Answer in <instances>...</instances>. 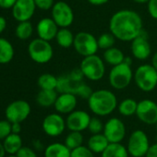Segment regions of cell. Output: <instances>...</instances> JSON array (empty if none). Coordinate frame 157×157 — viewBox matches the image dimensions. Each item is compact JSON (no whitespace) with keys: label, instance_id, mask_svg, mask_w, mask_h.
I'll list each match as a JSON object with an SVG mask.
<instances>
[{"label":"cell","instance_id":"6da1fadb","mask_svg":"<svg viewBox=\"0 0 157 157\" xmlns=\"http://www.w3.org/2000/svg\"><path fill=\"white\" fill-rule=\"evenodd\" d=\"M109 31L121 42H131L143 31L140 15L131 10H120L115 12L109 21Z\"/></svg>","mask_w":157,"mask_h":157},{"label":"cell","instance_id":"7a4b0ae2","mask_svg":"<svg viewBox=\"0 0 157 157\" xmlns=\"http://www.w3.org/2000/svg\"><path fill=\"white\" fill-rule=\"evenodd\" d=\"M88 101L89 109L97 117H107L117 109V98L116 94L107 89L94 91Z\"/></svg>","mask_w":157,"mask_h":157},{"label":"cell","instance_id":"3957f363","mask_svg":"<svg viewBox=\"0 0 157 157\" xmlns=\"http://www.w3.org/2000/svg\"><path fill=\"white\" fill-rule=\"evenodd\" d=\"M131 66L124 61L121 64L112 67L108 74V82L113 89L120 91L130 85L134 77Z\"/></svg>","mask_w":157,"mask_h":157},{"label":"cell","instance_id":"277c9868","mask_svg":"<svg viewBox=\"0 0 157 157\" xmlns=\"http://www.w3.org/2000/svg\"><path fill=\"white\" fill-rule=\"evenodd\" d=\"M133 80L141 92L151 93L157 87V70L151 64H141L136 68Z\"/></svg>","mask_w":157,"mask_h":157},{"label":"cell","instance_id":"5b68a950","mask_svg":"<svg viewBox=\"0 0 157 157\" xmlns=\"http://www.w3.org/2000/svg\"><path fill=\"white\" fill-rule=\"evenodd\" d=\"M105 62L103 57L95 55L83 57L80 64L84 78L91 82L101 81L105 74Z\"/></svg>","mask_w":157,"mask_h":157},{"label":"cell","instance_id":"8992f818","mask_svg":"<svg viewBox=\"0 0 157 157\" xmlns=\"http://www.w3.org/2000/svg\"><path fill=\"white\" fill-rule=\"evenodd\" d=\"M28 54L33 62L43 65L52 60L54 49L50 42L38 37L30 42L28 45Z\"/></svg>","mask_w":157,"mask_h":157},{"label":"cell","instance_id":"52a82bcc","mask_svg":"<svg viewBox=\"0 0 157 157\" xmlns=\"http://www.w3.org/2000/svg\"><path fill=\"white\" fill-rule=\"evenodd\" d=\"M150 145L148 135L141 129H136L129 135L126 147L129 156L145 157Z\"/></svg>","mask_w":157,"mask_h":157},{"label":"cell","instance_id":"ba28073f","mask_svg":"<svg viewBox=\"0 0 157 157\" xmlns=\"http://www.w3.org/2000/svg\"><path fill=\"white\" fill-rule=\"evenodd\" d=\"M73 48L83 57L95 55L99 50L97 38L88 32H80L75 35Z\"/></svg>","mask_w":157,"mask_h":157},{"label":"cell","instance_id":"9c48e42d","mask_svg":"<svg viewBox=\"0 0 157 157\" xmlns=\"http://www.w3.org/2000/svg\"><path fill=\"white\" fill-rule=\"evenodd\" d=\"M51 18L59 28H69L74 22V11L65 1H57L51 10Z\"/></svg>","mask_w":157,"mask_h":157},{"label":"cell","instance_id":"30bf717a","mask_svg":"<svg viewBox=\"0 0 157 157\" xmlns=\"http://www.w3.org/2000/svg\"><path fill=\"white\" fill-rule=\"evenodd\" d=\"M31 111V105L27 101H13L7 106L5 110L6 119H8L11 123H22L29 117Z\"/></svg>","mask_w":157,"mask_h":157},{"label":"cell","instance_id":"8fae6325","mask_svg":"<svg viewBox=\"0 0 157 157\" xmlns=\"http://www.w3.org/2000/svg\"><path fill=\"white\" fill-rule=\"evenodd\" d=\"M103 133L110 143H120L126 137L127 128L121 119L111 117L105 123Z\"/></svg>","mask_w":157,"mask_h":157},{"label":"cell","instance_id":"7c38bea8","mask_svg":"<svg viewBox=\"0 0 157 157\" xmlns=\"http://www.w3.org/2000/svg\"><path fill=\"white\" fill-rule=\"evenodd\" d=\"M42 128L47 136L58 137L62 135L67 128L66 119L57 112L51 113L44 118Z\"/></svg>","mask_w":157,"mask_h":157},{"label":"cell","instance_id":"4fadbf2b","mask_svg":"<svg viewBox=\"0 0 157 157\" xmlns=\"http://www.w3.org/2000/svg\"><path fill=\"white\" fill-rule=\"evenodd\" d=\"M136 116L140 122L146 125H155L157 122V103L151 99L138 102Z\"/></svg>","mask_w":157,"mask_h":157},{"label":"cell","instance_id":"5bb4252c","mask_svg":"<svg viewBox=\"0 0 157 157\" xmlns=\"http://www.w3.org/2000/svg\"><path fill=\"white\" fill-rule=\"evenodd\" d=\"M92 117L84 110H74L69 113L66 118L67 128L69 131L82 132L88 129Z\"/></svg>","mask_w":157,"mask_h":157},{"label":"cell","instance_id":"9a60e30c","mask_svg":"<svg viewBox=\"0 0 157 157\" xmlns=\"http://www.w3.org/2000/svg\"><path fill=\"white\" fill-rule=\"evenodd\" d=\"M130 51L134 58L138 60H146L151 54V47L148 40V34L143 30L141 33L131 41Z\"/></svg>","mask_w":157,"mask_h":157},{"label":"cell","instance_id":"2e32d148","mask_svg":"<svg viewBox=\"0 0 157 157\" xmlns=\"http://www.w3.org/2000/svg\"><path fill=\"white\" fill-rule=\"evenodd\" d=\"M36 9L34 0H17L11 9L12 16L18 22L30 21L34 15Z\"/></svg>","mask_w":157,"mask_h":157},{"label":"cell","instance_id":"e0dca14e","mask_svg":"<svg viewBox=\"0 0 157 157\" xmlns=\"http://www.w3.org/2000/svg\"><path fill=\"white\" fill-rule=\"evenodd\" d=\"M59 27L52 18H43L36 25V33L39 38L51 42L56 36Z\"/></svg>","mask_w":157,"mask_h":157},{"label":"cell","instance_id":"ac0fdd59","mask_svg":"<svg viewBox=\"0 0 157 157\" xmlns=\"http://www.w3.org/2000/svg\"><path fill=\"white\" fill-rule=\"evenodd\" d=\"M78 105V97L74 94H58L54 107L56 111L61 115H68L76 110Z\"/></svg>","mask_w":157,"mask_h":157},{"label":"cell","instance_id":"d6986e66","mask_svg":"<svg viewBox=\"0 0 157 157\" xmlns=\"http://www.w3.org/2000/svg\"><path fill=\"white\" fill-rule=\"evenodd\" d=\"M81 82H77L69 76L68 73L62 74L59 77H57V86H56V92L58 94H74L76 93V90Z\"/></svg>","mask_w":157,"mask_h":157},{"label":"cell","instance_id":"ffe728a7","mask_svg":"<svg viewBox=\"0 0 157 157\" xmlns=\"http://www.w3.org/2000/svg\"><path fill=\"white\" fill-rule=\"evenodd\" d=\"M109 143L110 142L104 133H97L92 134V136L88 140L87 146L94 154H101L106 149Z\"/></svg>","mask_w":157,"mask_h":157},{"label":"cell","instance_id":"44dd1931","mask_svg":"<svg viewBox=\"0 0 157 157\" xmlns=\"http://www.w3.org/2000/svg\"><path fill=\"white\" fill-rule=\"evenodd\" d=\"M71 150L62 142H53L44 149V157H70Z\"/></svg>","mask_w":157,"mask_h":157},{"label":"cell","instance_id":"7402d4cb","mask_svg":"<svg viewBox=\"0 0 157 157\" xmlns=\"http://www.w3.org/2000/svg\"><path fill=\"white\" fill-rule=\"evenodd\" d=\"M125 57L126 56H125L123 51L120 50L117 47L113 46L111 48L104 50L103 59L106 64H108V65H110L112 67L117 66V65L121 64L122 62H124Z\"/></svg>","mask_w":157,"mask_h":157},{"label":"cell","instance_id":"603a6c76","mask_svg":"<svg viewBox=\"0 0 157 157\" xmlns=\"http://www.w3.org/2000/svg\"><path fill=\"white\" fill-rule=\"evenodd\" d=\"M22 146V139L20 134L10 133L3 140V147L8 154H16Z\"/></svg>","mask_w":157,"mask_h":157},{"label":"cell","instance_id":"cb8c5ba5","mask_svg":"<svg viewBox=\"0 0 157 157\" xmlns=\"http://www.w3.org/2000/svg\"><path fill=\"white\" fill-rule=\"evenodd\" d=\"M58 93L56 90H40L36 95V103L42 107L54 106L57 98Z\"/></svg>","mask_w":157,"mask_h":157},{"label":"cell","instance_id":"d4e9b609","mask_svg":"<svg viewBox=\"0 0 157 157\" xmlns=\"http://www.w3.org/2000/svg\"><path fill=\"white\" fill-rule=\"evenodd\" d=\"M15 55L14 47L12 44L5 39L0 37V64H9L13 60Z\"/></svg>","mask_w":157,"mask_h":157},{"label":"cell","instance_id":"484cf974","mask_svg":"<svg viewBox=\"0 0 157 157\" xmlns=\"http://www.w3.org/2000/svg\"><path fill=\"white\" fill-rule=\"evenodd\" d=\"M75 35L68 28H59L56 36L55 38L58 46L67 49L73 47Z\"/></svg>","mask_w":157,"mask_h":157},{"label":"cell","instance_id":"4316f807","mask_svg":"<svg viewBox=\"0 0 157 157\" xmlns=\"http://www.w3.org/2000/svg\"><path fill=\"white\" fill-rule=\"evenodd\" d=\"M101 157H129L127 147L120 143H109L101 153Z\"/></svg>","mask_w":157,"mask_h":157},{"label":"cell","instance_id":"83f0119b","mask_svg":"<svg viewBox=\"0 0 157 157\" xmlns=\"http://www.w3.org/2000/svg\"><path fill=\"white\" fill-rule=\"evenodd\" d=\"M137 106H138V102L136 100L132 98H126L118 104L117 110L121 116L128 117L136 115Z\"/></svg>","mask_w":157,"mask_h":157},{"label":"cell","instance_id":"f1b7e54d","mask_svg":"<svg viewBox=\"0 0 157 157\" xmlns=\"http://www.w3.org/2000/svg\"><path fill=\"white\" fill-rule=\"evenodd\" d=\"M37 84L41 90H56L57 77L51 73H44L39 76Z\"/></svg>","mask_w":157,"mask_h":157},{"label":"cell","instance_id":"f546056e","mask_svg":"<svg viewBox=\"0 0 157 157\" xmlns=\"http://www.w3.org/2000/svg\"><path fill=\"white\" fill-rule=\"evenodd\" d=\"M33 33V26L30 21H21L15 29L16 37L20 40L25 41L32 37Z\"/></svg>","mask_w":157,"mask_h":157},{"label":"cell","instance_id":"4dcf8cb0","mask_svg":"<svg viewBox=\"0 0 157 157\" xmlns=\"http://www.w3.org/2000/svg\"><path fill=\"white\" fill-rule=\"evenodd\" d=\"M84 137L82 132L80 131H69V133L66 136L64 143L70 149L73 150L77 147H80L83 144Z\"/></svg>","mask_w":157,"mask_h":157},{"label":"cell","instance_id":"1f68e13d","mask_svg":"<svg viewBox=\"0 0 157 157\" xmlns=\"http://www.w3.org/2000/svg\"><path fill=\"white\" fill-rule=\"evenodd\" d=\"M116 40H117L116 37H115L111 33H102V34L97 38L99 49L106 50V49H108V48L113 47V46L115 45Z\"/></svg>","mask_w":157,"mask_h":157},{"label":"cell","instance_id":"d6a6232c","mask_svg":"<svg viewBox=\"0 0 157 157\" xmlns=\"http://www.w3.org/2000/svg\"><path fill=\"white\" fill-rule=\"evenodd\" d=\"M93 93H94L93 89L87 83L82 82L78 84L75 94L77 95V97H80V98L84 99V100H88Z\"/></svg>","mask_w":157,"mask_h":157},{"label":"cell","instance_id":"836d02e7","mask_svg":"<svg viewBox=\"0 0 157 157\" xmlns=\"http://www.w3.org/2000/svg\"><path fill=\"white\" fill-rule=\"evenodd\" d=\"M104 127H105V124L99 118V117L96 116V117H94L91 118V121H90V124H89V127H88V130L92 134L103 133Z\"/></svg>","mask_w":157,"mask_h":157},{"label":"cell","instance_id":"e575fe53","mask_svg":"<svg viewBox=\"0 0 157 157\" xmlns=\"http://www.w3.org/2000/svg\"><path fill=\"white\" fill-rule=\"evenodd\" d=\"M70 157H94V153L88 146L82 145L71 150Z\"/></svg>","mask_w":157,"mask_h":157},{"label":"cell","instance_id":"d590c367","mask_svg":"<svg viewBox=\"0 0 157 157\" xmlns=\"http://www.w3.org/2000/svg\"><path fill=\"white\" fill-rule=\"evenodd\" d=\"M12 123L8 119L0 120V140H4L10 133H12Z\"/></svg>","mask_w":157,"mask_h":157},{"label":"cell","instance_id":"8d00e7d4","mask_svg":"<svg viewBox=\"0 0 157 157\" xmlns=\"http://www.w3.org/2000/svg\"><path fill=\"white\" fill-rule=\"evenodd\" d=\"M34 3L37 9L44 10V11H47V10H52L56 2H55V0H34Z\"/></svg>","mask_w":157,"mask_h":157},{"label":"cell","instance_id":"74e56055","mask_svg":"<svg viewBox=\"0 0 157 157\" xmlns=\"http://www.w3.org/2000/svg\"><path fill=\"white\" fill-rule=\"evenodd\" d=\"M16 155L18 157H37V153L33 149L25 146H22L16 153Z\"/></svg>","mask_w":157,"mask_h":157},{"label":"cell","instance_id":"f35d334b","mask_svg":"<svg viewBox=\"0 0 157 157\" xmlns=\"http://www.w3.org/2000/svg\"><path fill=\"white\" fill-rule=\"evenodd\" d=\"M147 9L149 15L153 20L157 21V0H149L147 3Z\"/></svg>","mask_w":157,"mask_h":157},{"label":"cell","instance_id":"ab89813d","mask_svg":"<svg viewBox=\"0 0 157 157\" xmlns=\"http://www.w3.org/2000/svg\"><path fill=\"white\" fill-rule=\"evenodd\" d=\"M17 0H0V8L3 10L12 9Z\"/></svg>","mask_w":157,"mask_h":157},{"label":"cell","instance_id":"60d3db41","mask_svg":"<svg viewBox=\"0 0 157 157\" xmlns=\"http://www.w3.org/2000/svg\"><path fill=\"white\" fill-rule=\"evenodd\" d=\"M145 157H157V142L150 145Z\"/></svg>","mask_w":157,"mask_h":157},{"label":"cell","instance_id":"b9f144b4","mask_svg":"<svg viewBox=\"0 0 157 157\" xmlns=\"http://www.w3.org/2000/svg\"><path fill=\"white\" fill-rule=\"evenodd\" d=\"M87 1L93 6H103L107 4L110 0H87Z\"/></svg>","mask_w":157,"mask_h":157},{"label":"cell","instance_id":"7bdbcfd3","mask_svg":"<svg viewBox=\"0 0 157 157\" xmlns=\"http://www.w3.org/2000/svg\"><path fill=\"white\" fill-rule=\"evenodd\" d=\"M7 20L3 16H0V34L4 33V31L7 28Z\"/></svg>","mask_w":157,"mask_h":157},{"label":"cell","instance_id":"ee69618b","mask_svg":"<svg viewBox=\"0 0 157 157\" xmlns=\"http://www.w3.org/2000/svg\"><path fill=\"white\" fill-rule=\"evenodd\" d=\"M21 123H12V133H16V134H20L21 131Z\"/></svg>","mask_w":157,"mask_h":157},{"label":"cell","instance_id":"f6af8a7d","mask_svg":"<svg viewBox=\"0 0 157 157\" xmlns=\"http://www.w3.org/2000/svg\"><path fill=\"white\" fill-rule=\"evenodd\" d=\"M151 66L157 70V51L152 55V56H151Z\"/></svg>","mask_w":157,"mask_h":157},{"label":"cell","instance_id":"bcb514c9","mask_svg":"<svg viewBox=\"0 0 157 157\" xmlns=\"http://www.w3.org/2000/svg\"><path fill=\"white\" fill-rule=\"evenodd\" d=\"M33 144H34V147H35L37 150H41V149L43 148V144L41 143L40 140H35V141H33Z\"/></svg>","mask_w":157,"mask_h":157},{"label":"cell","instance_id":"7dc6e473","mask_svg":"<svg viewBox=\"0 0 157 157\" xmlns=\"http://www.w3.org/2000/svg\"><path fill=\"white\" fill-rule=\"evenodd\" d=\"M5 154H6V151L3 147V143L0 142V157H5Z\"/></svg>","mask_w":157,"mask_h":157},{"label":"cell","instance_id":"c3c4849f","mask_svg":"<svg viewBox=\"0 0 157 157\" xmlns=\"http://www.w3.org/2000/svg\"><path fill=\"white\" fill-rule=\"evenodd\" d=\"M132 1L137 4H147L149 2V0H132Z\"/></svg>","mask_w":157,"mask_h":157},{"label":"cell","instance_id":"681fc988","mask_svg":"<svg viewBox=\"0 0 157 157\" xmlns=\"http://www.w3.org/2000/svg\"><path fill=\"white\" fill-rule=\"evenodd\" d=\"M8 157H18V156H17L16 154H10Z\"/></svg>","mask_w":157,"mask_h":157},{"label":"cell","instance_id":"f907efd6","mask_svg":"<svg viewBox=\"0 0 157 157\" xmlns=\"http://www.w3.org/2000/svg\"><path fill=\"white\" fill-rule=\"evenodd\" d=\"M154 140H155V142H157V134L155 135V138H154Z\"/></svg>","mask_w":157,"mask_h":157},{"label":"cell","instance_id":"816d5d0a","mask_svg":"<svg viewBox=\"0 0 157 157\" xmlns=\"http://www.w3.org/2000/svg\"><path fill=\"white\" fill-rule=\"evenodd\" d=\"M154 126H155V128H156V131H157V122L155 123V125H154Z\"/></svg>","mask_w":157,"mask_h":157}]
</instances>
